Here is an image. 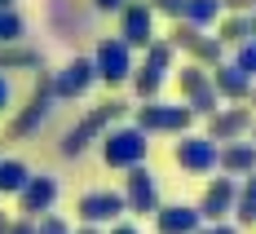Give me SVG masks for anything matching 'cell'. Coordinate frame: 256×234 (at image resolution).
I'll return each instance as SVG.
<instances>
[{
  "mask_svg": "<svg viewBox=\"0 0 256 234\" xmlns=\"http://www.w3.org/2000/svg\"><path fill=\"white\" fill-rule=\"evenodd\" d=\"M124 110H128V102H120V98H106V102H98V106H88L84 110V120L80 124H71L66 128V137H62V159H80L93 142H102V132L106 128H115L120 120H124Z\"/></svg>",
  "mask_w": 256,
  "mask_h": 234,
  "instance_id": "obj_1",
  "label": "cell"
},
{
  "mask_svg": "<svg viewBox=\"0 0 256 234\" xmlns=\"http://www.w3.org/2000/svg\"><path fill=\"white\" fill-rule=\"evenodd\" d=\"M98 146H102V164H106V168H115V172H128V168L146 164V155H150V137H146L142 128H132V124L106 128Z\"/></svg>",
  "mask_w": 256,
  "mask_h": 234,
  "instance_id": "obj_2",
  "label": "cell"
},
{
  "mask_svg": "<svg viewBox=\"0 0 256 234\" xmlns=\"http://www.w3.org/2000/svg\"><path fill=\"white\" fill-rule=\"evenodd\" d=\"M190 124H194V110L186 102H142L132 106V128H142L146 137H154V132H172V137H181V132H190Z\"/></svg>",
  "mask_w": 256,
  "mask_h": 234,
  "instance_id": "obj_3",
  "label": "cell"
},
{
  "mask_svg": "<svg viewBox=\"0 0 256 234\" xmlns=\"http://www.w3.org/2000/svg\"><path fill=\"white\" fill-rule=\"evenodd\" d=\"M53 71H36V84H31V98H26V106L9 120V128H4V137L9 142H18V137H31V132L40 128L44 120H49L53 110Z\"/></svg>",
  "mask_w": 256,
  "mask_h": 234,
  "instance_id": "obj_4",
  "label": "cell"
},
{
  "mask_svg": "<svg viewBox=\"0 0 256 234\" xmlns=\"http://www.w3.org/2000/svg\"><path fill=\"white\" fill-rule=\"evenodd\" d=\"M132 49H128L120 36H106L102 44H98V53H93V71H98V84H106V88H120V84H128V76H132Z\"/></svg>",
  "mask_w": 256,
  "mask_h": 234,
  "instance_id": "obj_5",
  "label": "cell"
},
{
  "mask_svg": "<svg viewBox=\"0 0 256 234\" xmlns=\"http://www.w3.org/2000/svg\"><path fill=\"white\" fill-rule=\"evenodd\" d=\"M177 88H181V102L194 110V120L199 115H212L216 106H221V98H216V88H212V76H208V66H194V62H186L177 71Z\"/></svg>",
  "mask_w": 256,
  "mask_h": 234,
  "instance_id": "obj_6",
  "label": "cell"
},
{
  "mask_svg": "<svg viewBox=\"0 0 256 234\" xmlns=\"http://www.w3.org/2000/svg\"><path fill=\"white\" fill-rule=\"evenodd\" d=\"M172 164L181 172H194V177L216 172V142L204 137V132H181L177 146H172Z\"/></svg>",
  "mask_w": 256,
  "mask_h": 234,
  "instance_id": "obj_7",
  "label": "cell"
},
{
  "mask_svg": "<svg viewBox=\"0 0 256 234\" xmlns=\"http://www.w3.org/2000/svg\"><path fill=\"white\" fill-rule=\"evenodd\" d=\"M76 212H80V226H115V221H124V194L120 190H84L80 194V204H76Z\"/></svg>",
  "mask_w": 256,
  "mask_h": 234,
  "instance_id": "obj_8",
  "label": "cell"
},
{
  "mask_svg": "<svg viewBox=\"0 0 256 234\" xmlns=\"http://www.w3.org/2000/svg\"><path fill=\"white\" fill-rule=\"evenodd\" d=\"M120 194H124V208L132 212V216H154V212H159V182H154V172L146 164L128 168Z\"/></svg>",
  "mask_w": 256,
  "mask_h": 234,
  "instance_id": "obj_9",
  "label": "cell"
},
{
  "mask_svg": "<svg viewBox=\"0 0 256 234\" xmlns=\"http://www.w3.org/2000/svg\"><path fill=\"white\" fill-rule=\"evenodd\" d=\"M58 194H62V182L53 172H31V182L18 190V212L31 216V221H40L44 212L58 208Z\"/></svg>",
  "mask_w": 256,
  "mask_h": 234,
  "instance_id": "obj_10",
  "label": "cell"
},
{
  "mask_svg": "<svg viewBox=\"0 0 256 234\" xmlns=\"http://www.w3.org/2000/svg\"><path fill=\"white\" fill-rule=\"evenodd\" d=\"M93 84H98L93 58H71L62 71H53V98H58V102H80Z\"/></svg>",
  "mask_w": 256,
  "mask_h": 234,
  "instance_id": "obj_11",
  "label": "cell"
},
{
  "mask_svg": "<svg viewBox=\"0 0 256 234\" xmlns=\"http://www.w3.org/2000/svg\"><path fill=\"white\" fill-rule=\"evenodd\" d=\"M252 106H216L212 115H208V132L216 146H226V142H243L248 132H252Z\"/></svg>",
  "mask_w": 256,
  "mask_h": 234,
  "instance_id": "obj_12",
  "label": "cell"
},
{
  "mask_svg": "<svg viewBox=\"0 0 256 234\" xmlns=\"http://www.w3.org/2000/svg\"><path fill=\"white\" fill-rule=\"evenodd\" d=\"M234 194H238V182L234 177H212L204 186V199H199V216H204V226H216V221H230L234 216Z\"/></svg>",
  "mask_w": 256,
  "mask_h": 234,
  "instance_id": "obj_13",
  "label": "cell"
},
{
  "mask_svg": "<svg viewBox=\"0 0 256 234\" xmlns=\"http://www.w3.org/2000/svg\"><path fill=\"white\" fill-rule=\"evenodd\" d=\"M120 40L128 49H146L154 40V9L146 0H128L120 9Z\"/></svg>",
  "mask_w": 256,
  "mask_h": 234,
  "instance_id": "obj_14",
  "label": "cell"
},
{
  "mask_svg": "<svg viewBox=\"0 0 256 234\" xmlns=\"http://www.w3.org/2000/svg\"><path fill=\"white\" fill-rule=\"evenodd\" d=\"M208 76H212V88H216V98H221V102L243 106L248 98H252V80L243 76L234 62H221V66H212Z\"/></svg>",
  "mask_w": 256,
  "mask_h": 234,
  "instance_id": "obj_15",
  "label": "cell"
},
{
  "mask_svg": "<svg viewBox=\"0 0 256 234\" xmlns=\"http://www.w3.org/2000/svg\"><path fill=\"white\" fill-rule=\"evenodd\" d=\"M216 168L226 172V177H252L256 172V142H226V146H216Z\"/></svg>",
  "mask_w": 256,
  "mask_h": 234,
  "instance_id": "obj_16",
  "label": "cell"
},
{
  "mask_svg": "<svg viewBox=\"0 0 256 234\" xmlns=\"http://www.w3.org/2000/svg\"><path fill=\"white\" fill-rule=\"evenodd\" d=\"M199 226H204V216L190 204H159L154 212V234H194Z\"/></svg>",
  "mask_w": 256,
  "mask_h": 234,
  "instance_id": "obj_17",
  "label": "cell"
},
{
  "mask_svg": "<svg viewBox=\"0 0 256 234\" xmlns=\"http://www.w3.org/2000/svg\"><path fill=\"white\" fill-rule=\"evenodd\" d=\"M164 71H154L150 62H142V66H132V76H128V84H132V93H137V102H154L159 93H164Z\"/></svg>",
  "mask_w": 256,
  "mask_h": 234,
  "instance_id": "obj_18",
  "label": "cell"
},
{
  "mask_svg": "<svg viewBox=\"0 0 256 234\" xmlns=\"http://www.w3.org/2000/svg\"><path fill=\"white\" fill-rule=\"evenodd\" d=\"M221 0H186V9H181V22H190L194 31H208V26L221 22Z\"/></svg>",
  "mask_w": 256,
  "mask_h": 234,
  "instance_id": "obj_19",
  "label": "cell"
},
{
  "mask_svg": "<svg viewBox=\"0 0 256 234\" xmlns=\"http://www.w3.org/2000/svg\"><path fill=\"white\" fill-rule=\"evenodd\" d=\"M4 71H40V53L31 44H0V76Z\"/></svg>",
  "mask_w": 256,
  "mask_h": 234,
  "instance_id": "obj_20",
  "label": "cell"
},
{
  "mask_svg": "<svg viewBox=\"0 0 256 234\" xmlns=\"http://www.w3.org/2000/svg\"><path fill=\"white\" fill-rule=\"evenodd\" d=\"M234 221L238 226H256V172L238 177V194H234Z\"/></svg>",
  "mask_w": 256,
  "mask_h": 234,
  "instance_id": "obj_21",
  "label": "cell"
},
{
  "mask_svg": "<svg viewBox=\"0 0 256 234\" xmlns=\"http://www.w3.org/2000/svg\"><path fill=\"white\" fill-rule=\"evenodd\" d=\"M190 62L212 71V66H221V62H226V44H221L216 36H199V40L190 44Z\"/></svg>",
  "mask_w": 256,
  "mask_h": 234,
  "instance_id": "obj_22",
  "label": "cell"
},
{
  "mask_svg": "<svg viewBox=\"0 0 256 234\" xmlns=\"http://www.w3.org/2000/svg\"><path fill=\"white\" fill-rule=\"evenodd\" d=\"M31 182V168H26L22 159H0V194H14L18 199V190Z\"/></svg>",
  "mask_w": 256,
  "mask_h": 234,
  "instance_id": "obj_23",
  "label": "cell"
},
{
  "mask_svg": "<svg viewBox=\"0 0 256 234\" xmlns=\"http://www.w3.org/2000/svg\"><path fill=\"white\" fill-rule=\"evenodd\" d=\"M216 40L221 44H243V40H252V31H248V14H221V22H216Z\"/></svg>",
  "mask_w": 256,
  "mask_h": 234,
  "instance_id": "obj_24",
  "label": "cell"
},
{
  "mask_svg": "<svg viewBox=\"0 0 256 234\" xmlns=\"http://www.w3.org/2000/svg\"><path fill=\"white\" fill-rule=\"evenodd\" d=\"M142 53H146V62H150L154 71H164V76H168V71H172V62H177V49H172L164 36H154V40H150Z\"/></svg>",
  "mask_w": 256,
  "mask_h": 234,
  "instance_id": "obj_25",
  "label": "cell"
},
{
  "mask_svg": "<svg viewBox=\"0 0 256 234\" xmlns=\"http://www.w3.org/2000/svg\"><path fill=\"white\" fill-rule=\"evenodd\" d=\"M22 18L18 9H0V44H22Z\"/></svg>",
  "mask_w": 256,
  "mask_h": 234,
  "instance_id": "obj_26",
  "label": "cell"
},
{
  "mask_svg": "<svg viewBox=\"0 0 256 234\" xmlns=\"http://www.w3.org/2000/svg\"><path fill=\"white\" fill-rule=\"evenodd\" d=\"M199 36H204V31H194V26H190V22H172V31H168L164 40H168V44H172V49H177V53H190V44H194Z\"/></svg>",
  "mask_w": 256,
  "mask_h": 234,
  "instance_id": "obj_27",
  "label": "cell"
},
{
  "mask_svg": "<svg viewBox=\"0 0 256 234\" xmlns=\"http://www.w3.org/2000/svg\"><path fill=\"white\" fill-rule=\"evenodd\" d=\"M234 66H238L248 80H256V40H243V44L234 49Z\"/></svg>",
  "mask_w": 256,
  "mask_h": 234,
  "instance_id": "obj_28",
  "label": "cell"
},
{
  "mask_svg": "<svg viewBox=\"0 0 256 234\" xmlns=\"http://www.w3.org/2000/svg\"><path fill=\"white\" fill-rule=\"evenodd\" d=\"M36 234H71V226H66V216H58V212H44V216L36 221Z\"/></svg>",
  "mask_w": 256,
  "mask_h": 234,
  "instance_id": "obj_29",
  "label": "cell"
},
{
  "mask_svg": "<svg viewBox=\"0 0 256 234\" xmlns=\"http://www.w3.org/2000/svg\"><path fill=\"white\" fill-rule=\"evenodd\" d=\"M154 14H164V18H172V22H181V9H186V0H146Z\"/></svg>",
  "mask_w": 256,
  "mask_h": 234,
  "instance_id": "obj_30",
  "label": "cell"
},
{
  "mask_svg": "<svg viewBox=\"0 0 256 234\" xmlns=\"http://www.w3.org/2000/svg\"><path fill=\"white\" fill-rule=\"evenodd\" d=\"M221 9H226V14H252L256 0H221Z\"/></svg>",
  "mask_w": 256,
  "mask_h": 234,
  "instance_id": "obj_31",
  "label": "cell"
},
{
  "mask_svg": "<svg viewBox=\"0 0 256 234\" xmlns=\"http://www.w3.org/2000/svg\"><path fill=\"white\" fill-rule=\"evenodd\" d=\"M14 106V84H9V76H0V115Z\"/></svg>",
  "mask_w": 256,
  "mask_h": 234,
  "instance_id": "obj_32",
  "label": "cell"
},
{
  "mask_svg": "<svg viewBox=\"0 0 256 234\" xmlns=\"http://www.w3.org/2000/svg\"><path fill=\"white\" fill-rule=\"evenodd\" d=\"M9 234H36V221L31 216H14L9 221Z\"/></svg>",
  "mask_w": 256,
  "mask_h": 234,
  "instance_id": "obj_33",
  "label": "cell"
},
{
  "mask_svg": "<svg viewBox=\"0 0 256 234\" xmlns=\"http://www.w3.org/2000/svg\"><path fill=\"white\" fill-rule=\"evenodd\" d=\"M194 234H238V226H230V221H216V226H199Z\"/></svg>",
  "mask_w": 256,
  "mask_h": 234,
  "instance_id": "obj_34",
  "label": "cell"
},
{
  "mask_svg": "<svg viewBox=\"0 0 256 234\" xmlns=\"http://www.w3.org/2000/svg\"><path fill=\"white\" fill-rule=\"evenodd\" d=\"M93 4H98V9H102V14H120V9H124L128 0H93Z\"/></svg>",
  "mask_w": 256,
  "mask_h": 234,
  "instance_id": "obj_35",
  "label": "cell"
},
{
  "mask_svg": "<svg viewBox=\"0 0 256 234\" xmlns=\"http://www.w3.org/2000/svg\"><path fill=\"white\" fill-rule=\"evenodd\" d=\"M110 234H142V230H137L132 221H115V226H110Z\"/></svg>",
  "mask_w": 256,
  "mask_h": 234,
  "instance_id": "obj_36",
  "label": "cell"
},
{
  "mask_svg": "<svg viewBox=\"0 0 256 234\" xmlns=\"http://www.w3.org/2000/svg\"><path fill=\"white\" fill-rule=\"evenodd\" d=\"M9 221H14V216H9V212H0V234H9Z\"/></svg>",
  "mask_w": 256,
  "mask_h": 234,
  "instance_id": "obj_37",
  "label": "cell"
},
{
  "mask_svg": "<svg viewBox=\"0 0 256 234\" xmlns=\"http://www.w3.org/2000/svg\"><path fill=\"white\" fill-rule=\"evenodd\" d=\"M71 234H102L98 226H80V230H71Z\"/></svg>",
  "mask_w": 256,
  "mask_h": 234,
  "instance_id": "obj_38",
  "label": "cell"
},
{
  "mask_svg": "<svg viewBox=\"0 0 256 234\" xmlns=\"http://www.w3.org/2000/svg\"><path fill=\"white\" fill-rule=\"evenodd\" d=\"M248 31H252V40H256V9L248 14Z\"/></svg>",
  "mask_w": 256,
  "mask_h": 234,
  "instance_id": "obj_39",
  "label": "cell"
},
{
  "mask_svg": "<svg viewBox=\"0 0 256 234\" xmlns=\"http://www.w3.org/2000/svg\"><path fill=\"white\" fill-rule=\"evenodd\" d=\"M0 9H14V0H0Z\"/></svg>",
  "mask_w": 256,
  "mask_h": 234,
  "instance_id": "obj_40",
  "label": "cell"
},
{
  "mask_svg": "<svg viewBox=\"0 0 256 234\" xmlns=\"http://www.w3.org/2000/svg\"><path fill=\"white\" fill-rule=\"evenodd\" d=\"M248 102H252V106H256V84H252V98H248Z\"/></svg>",
  "mask_w": 256,
  "mask_h": 234,
  "instance_id": "obj_41",
  "label": "cell"
},
{
  "mask_svg": "<svg viewBox=\"0 0 256 234\" xmlns=\"http://www.w3.org/2000/svg\"><path fill=\"white\" fill-rule=\"evenodd\" d=\"M252 142H256V124H252Z\"/></svg>",
  "mask_w": 256,
  "mask_h": 234,
  "instance_id": "obj_42",
  "label": "cell"
}]
</instances>
